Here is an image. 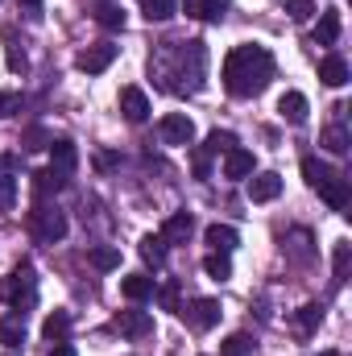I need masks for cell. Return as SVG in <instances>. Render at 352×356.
I'll use <instances>...</instances> for the list:
<instances>
[{
    "instance_id": "cell-27",
    "label": "cell",
    "mask_w": 352,
    "mask_h": 356,
    "mask_svg": "<svg viewBox=\"0 0 352 356\" xmlns=\"http://www.w3.org/2000/svg\"><path fill=\"white\" fill-rule=\"evenodd\" d=\"M203 269H207V277H216V282H228V277H232L228 253H207V257H203Z\"/></svg>"
},
{
    "instance_id": "cell-3",
    "label": "cell",
    "mask_w": 352,
    "mask_h": 356,
    "mask_svg": "<svg viewBox=\"0 0 352 356\" xmlns=\"http://www.w3.org/2000/svg\"><path fill=\"white\" fill-rule=\"evenodd\" d=\"M29 228H33L38 241L54 245V241L67 236V216H63L58 207H38V211H29Z\"/></svg>"
},
{
    "instance_id": "cell-33",
    "label": "cell",
    "mask_w": 352,
    "mask_h": 356,
    "mask_svg": "<svg viewBox=\"0 0 352 356\" xmlns=\"http://www.w3.org/2000/svg\"><path fill=\"white\" fill-rule=\"evenodd\" d=\"M203 149H207V154H228V149H237V137H232V133H220V129H216V133L207 137V145H203Z\"/></svg>"
},
{
    "instance_id": "cell-16",
    "label": "cell",
    "mask_w": 352,
    "mask_h": 356,
    "mask_svg": "<svg viewBox=\"0 0 352 356\" xmlns=\"http://www.w3.org/2000/svg\"><path fill=\"white\" fill-rule=\"evenodd\" d=\"M120 294H125L129 302H145V298H154V277H145V273H129V277L120 282Z\"/></svg>"
},
{
    "instance_id": "cell-41",
    "label": "cell",
    "mask_w": 352,
    "mask_h": 356,
    "mask_svg": "<svg viewBox=\"0 0 352 356\" xmlns=\"http://www.w3.org/2000/svg\"><path fill=\"white\" fill-rule=\"evenodd\" d=\"M50 356H79V353H75V348H71V344H63V340H58V344H54V348H50Z\"/></svg>"
},
{
    "instance_id": "cell-11",
    "label": "cell",
    "mask_w": 352,
    "mask_h": 356,
    "mask_svg": "<svg viewBox=\"0 0 352 356\" xmlns=\"http://www.w3.org/2000/svg\"><path fill=\"white\" fill-rule=\"evenodd\" d=\"M191 232H195V220H191V211H175V216L162 224V232H158V236H162L166 245H186V236H191Z\"/></svg>"
},
{
    "instance_id": "cell-14",
    "label": "cell",
    "mask_w": 352,
    "mask_h": 356,
    "mask_svg": "<svg viewBox=\"0 0 352 356\" xmlns=\"http://www.w3.org/2000/svg\"><path fill=\"white\" fill-rule=\"evenodd\" d=\"M278 112H282L290 124H307V112H311V108H307V95H303V91H286V95L278 99Z\"/></svg>"
},
{
    "instance_id": "cell-28",
    "label": "cell",
    "mask_w": 352,
    "mask_h": 356,
    "mask_svg": "<svg viewBox=\"0 0 352 356\" xmlns=\"http://www.w3.org/2000/svg\"><path fill=\"white\" fill-rule=\"evenodd\" d=\"M141 257L154 269H162L166 266V241H162V236H145V241H141Z\"/></svg>"
},
{
    "instance_id": "cell-26",
    "label": "cell",
    "mask_w": 352,
    "mask_h": 356,
    "mask_svg": "<svg viewBox=\"0 0 352 356\" xmlns=\"http://www.w3.org/2000/svg\"><path fill=\"white\" fill-rule=\"evenodd\" d=\"M88 261L95 269H104V273H108V269L120 266V249H112V245H95V249L88 253Z\"/></svg>"
},
{
    "instance_id": "cell-24",
    "label": "cell",
    "mask_w": 352,
    "mask_h": 356,
    "mask_svg": "<svg viewBox=\"0 0 352 356\" xmlns=\"http://www.w3.org/2000/svg\"><path fill=\"white\" fill-rule=\"evenodd\" d=\"M349 145H352V137H349V129H344V124L323 129V149H328V154H349Z\"/></svg>"
},
{
    "instance_id": "cell-2",
    "label": "cell",
    "mask_w": 352,
    "mask_h": 356,
    "mask_svg": "<svg viewBox=\"0 0 352 356\" xmlns=\"http://www.w3.org/2000/svg\"><path fill=\"white\" fill-rule=\"evenodd\" d=\"M38 298V282H33V269L21 266L17 273H8V277H0V302H13V311L17 315H25V307Z\"/></svg>"
},
{
    "instance_id": "cell-4",
    "label": "cell",
    "mask_w": 352,
    "mask_h": 356,
    "mask_svg": "<svg viewBox=\"0 0 352 356\" xmlns=\"http://www.w3.org/2000/svg\"><path fill=\"white\" fill-rule=\"evenodd\" d=\"M158 133H162L166 145H191L195 141V120L186 112H166L162 124H158Z\"/></svg>"
},
{
    "instance_id": "cell-37",
    "label": "cell",
    "mask_w": 352,
    "mask_h": 356,
    "mask_svg": "<svg viewBox=\"0 0 352 356\" xmlns=\"http://www.w3.org/2000/svg\"><path fill=\"white\" fill-rule=\"evenodd\" d=\"M228 8V0H203V21H220Z\"/></svg>"
},
{
    "instance_id": "cell-31",
    "label": "cell",
    "mask_w": 352,
    "mask_h": 356,
    "mask_svg": "<svg viewBox=\"0 0 352 356\" xmlns=\"http://www.w3.org/2000/svg\"><path fill=\"white\" fill-rule=\"evenodd\" d=\"M4 42H8V71H13V75H25V67H29V58H25V50L17 46V38H13V29H4Z\"/></svg>"
},
{
    "instance_id": "cell-42",
    "label": "cell",
    "mask_w": 352,
    "mask_h": 356,
    "mask_svg": "<svg viewBox=\"0 0 352 356\" xmlns=\"http://www.w3.org/2000/svg\"><path fill=\"white\" fill-rule=\"evenodd\" d=\"M13 104H17V99H13V95H4V91H0V116H4V108H13Z\"/></svg>"
},
{
    "instance_id": "cell-9",
    "label": "cell",
    "mask_w": 352,
    "mask_h": 356,
    "mask_svg": "<svg viewBox=\"0 0 352 356\" xmlns=\"http://www.w3.org/2000/svg\"><path fill=\"white\" fill-rule=\"evenodd\" d=\"M120 112H125V120L141 124L150 116V95L141 88H120Z\"/></svg>"
},
{
    "instance_id": "cell-45",
    "label": "cell",
    "mask_w": 352,
    "mask_h": 356,
    "mask_svg": "<svg viewBox=\"0 0 352 356\" xmlns=\"http://www.w3.org/2000/svg\"><path fill=\"white\" fill-rule=\"evenodd\" d=\"M0 166H4V158H0Z\"/></svg>"
},
{
    "instance_id": "cell-18",
    "label": "cell",
    "mask_w": 352,
    "mask_h": 356,
    "mask_svg": "<svg viewBox=\"0 0 352 356\" xmlns=\"http://www.w3.org/2000/svg\"><path fill=\"white\" fill-rule=\"evenodd\" d=\"M63 186H67V175H58L54 166L33 175V195H38V199H50V195H58Z\"/></svg>"
},
{
    "instance_id": "cell-34",
    "label": "cell",
    "mask_w": 352,
    "mask_h": 356,
    "mask_svg": "<svg viewBox=\"0 0 352 356\" xmlns=\"http://www.w3.org/2000/svg\"><path fill=\"white\" fill-rule=\"evenodd\" d=\"M286 13L294 21H311L315 17V0H286Z\"/></svg>"
},
{
    "instance_id": "cell-25",
    "label": "cell",
    "mask_w": 352,
    "mask_h": 356,
    "mask_svg": "<svg viewBox=\"0 0 352 356\" xmlns=\"http://www.w3.org/2000/svg\"><path fill=\"white\" fill-rule=\"evenodd\" d=\"M294 323H298V332H303V336H311V332L323 323V307H319V302H307V307H298V319H294Z\"/></svg>"
},
{
    "instance_id": "cell-40",
    "label": "cell",
    "mask_w": 352,
    "mask_h": 356,
    "mask_svg": "<svg viewBox=\"0 0 352 356\" xmlns=\"http://www.w3.org/2000/svg\"><path fill=\"white\" fill-rule=\"evenodd\" d=\"M182 8H186V17H199L203 21V0H182Z\"/></svg>"
},
{
    "instance_id": "cell-32",
    "label": "cell",
    "mask_w": 352,
    "mask_h": 356,
    "mask_svg": "<svg viewBox=\"0 0 352 356\" xmlns=\"http://www.w3.org/2000/svg\"><path fill=\"white\" fill-rule=\"evenodd\" d=\"M349 257H352V245H349V241H336V249H332V266H336V282H344V277H349Z\"/></svg>"
},
{
    "instance_id": "cell-13",
    "label": "cell",
    "mask_w": 352,
    "mask_h": 356,
    "mask_svg": "<svg viewBox=\"0 0 352 356\" xmlns=\"http://www.w3.org/2000/svg\"><path fill=\"white\" fill-rule=\"evenodd\" d=\"M50 166H54L58 175H71V170L79 166V149H75V141H50Z\"/></svg>"
},
{
    "instance_id": "cell-23",
    "label": "cell",
    "mask_w": 352,
    "mask_h": 356,
    "mask_svg": "<svg viewBox=\"0 0 352 356\" xmlns=\"http://www.w3.org/2000/svg\"><path fill=\"white\" fill-rule=\"evenodd\" d=\"M67 332H71V315H67V311H50L46 323H42V336H46V340H63Z\"/></svg>"
},
{
    "instance_id": "cell-12",
    "label": "cell",
    "mask_w": 352,
    "mask_h": 356,
    "mask_svg": "<svg viewBox=\"0 0 352 356\" xmlns=\"http://www.w3.org/2000/svg\"><path fill=\"white\" fill-rule=\"evenodd\" d=\"M319 83H323V88H344V83H349V63H344L340 54H328V58L319 63Z\"/></svg>"
},
{
    "instance_id": "cell-5",
    "label": "cell",
    "mask_w": 352,
    "mask_h": 356,
    "mask_svg": "<svg viewBox=\"0 0 352 356\" xmlns=\"http://www.w3.org/2000/svg\"><path fill=\"white\" fill-rule=\"evenodd\" d=\"M178 311H182V319H186L195 332H207V327H216V323H220V315H224L216 298H195L191 307H178Z\"/></svg>"
},
{
    "instance_id": "cell-1",
    "label": "cell",
    "mask_w": 352,
    "mask_h": 356,
    "mask_svg": "<svg viewBox=\"0 0 352 356\" xmlns=\"http://www.w3.org/2000/svg\"><path fill=\"white\" fill-rule=\"evenodd\" d=\"M224 88L228 95H237V99H249V95H257L265 91V83L273 79V54L265 50V46H237L228 58H224Z\"/></svg>"
},
{
    "instance_id": "cell-36",
    "label": "cell",
    "mask_w": 352,
    "mask_h": 356,
    "mask_svg": "<svg viewBox=\"0 0 352 356\" xmlns=\"http://www.w3.org/2000/svg\"><path fill=\"white\" fill-rule=\"evenodd\" d=\"M158 298H162L166 311H178V282H166V286L158 290Z\"/></svg>"
},
{
    "instance_id": "cell-7",
    "label": "cell",
    "mask_w": 352,
    "mask_h": 356,
    "mask_svg": "<svg viewBox=\"0 0 352 356\" xmlns=\"http://www.w3.org/2000/svg\"><path fill=\"white\" fill-rule=\"evenodd\" d=\"M116 63V46H108V42H99V46H88L79 58H75V67L83 71V75H99V71H108Z\"/></svg>"
},
{
    "instance_id": "cell-10",
    "label": "cell",
    "mask_w": 352,
    "mask_h": 356,
    "mask_svg": "<svg viewBox=\"0 0 352 356\" xmlns=\"http://www.w3.org/2000/svg\"><path fill=\"white\" fill-rule=\"evenodd\" d=\"M278 195H282V175L265 170V175L249 178V199H253V203H269V199H278Z\"/></svg>"
},
{
    "instance_id": "cell-35",
    "label": "cell",
    "mask_w": 352,
    "mask_h": 356,
    "mask_svg": "<svg viewBox=\"0 0 352 356\" xmlns=\"http://www.w3.org/2000/svg\"><path fill=\"white\" fill-rule=\"evenodd\" d=\"M21 145H25V149H46V145H50V137H46V129H38V124H33V129L25 133V141H21Z\"/></svg>"
},
{
    "instance_id": "cell-6",
    "label": "cell",
    "mask_w": 352,
    "mask_h": 356,
    "mask_svg": "<svg viewBox=\"0 0 352 356\" xmlns=\"http://www.w3.org/2000/svg\"><path fill=\"white\" fill-rule=\"evenodd\" d=\"M112 323H116V332H120V336H129V340L154 336V315H150V311H120Z\"/></svg>"
},
{
    "instance_id": "cell-21",
    "label": "cell",
    "mask_w": 352,
    "mask_h": 356,
    "mask_svg": "<svg viewBox=\"0 0 352 356\" xmlns=\"http://www.w3.org/2000/svg\"><path fill=\"white\" fill-rule=\"evenodd\" d=\"M0 340H4V348H21V344H25V323H21V315L0 319Z\"/></svg>"
},
{
    "instance_id": "cell-39",
    "label": "cell",
    "mask_w": 352,
    "mask_h": 356,
    "mask_svg": "<svg viewBox=\"0 0 352 356\" xmlns=\"http://www.w3.org/2000/svg\"><path fill=\"white\" fill-rule=\"evenodd\" d=\"M116 162H120V158H116V154H108V149H99V154H95V166H99V170H112Z\"/></svg>"
},
{
    "instance_id": "cell-30",
    "label": "cell",
    "mask_w": 352,
    "mask_h": 356,
    "mask_svg": "<svg viewBox=\"0 0 352 356\" xmlns=\"http://www.w3.org/2000/svg\"><path fill=\"white\" fill-rule=\"evenodd\" d=\"M95 21H99L104 29H125V8H120V4H99V8H95Z\"/></svg>"
},
{
    "instance_id": "cell-17",
    "label": "cell",
    "mask_w": 352,
    "mask_h": 356,
    "mask_svg": "<svg viewBox=\"0 0 352 356\" xmlns=\"http://www.w3.org/2000/svg\"><path fill=\"white\" fill-rule=\"evenodd\" d=\"M249 175H253V154L241 149V145L228 149L224 154V178H249Z\"/></svg>"
},
{
    "instance_id": "cell-38",
    "label": "cell",
    "mask_w": 352,
    "mask_h": 356,
    "mask_svg": "<svg viewBox=\"0 0 352 356\" xmlns=\"http://www.w3.org/2000/svg\"><path fill=\"white\" fill-rule=\"evenodd\" d=\"M13 191H17V182H13L8 175H0V207H8V203H13Z\"/></svg>"
},
{
    "instance_id": "cell-29",
    "label": "cell",
    "mask_w": 352,
    "mask_h": 356,
    "mask_svg": "<svg viewBox=\"0 0 352 356\" xmlns=\"http://www.w3.org/2000/svg\"><path fill=\"white\" fill-rule=\"evenodd\" d=\"M178 8V0H141V13L150 17V21H170Z\"/></svg>"
},
{
    "instance_id": "cell-20",
    "label": "cell",
    "mask_w": 352,
    "mask_h": 356,
    "mask_svg": "<svg viewBox=\"0 0 352 356\" xmlns=\"http://www.w3.org/2000/svg\"><path fill=\"white\" fill-rule=\"evenodd\" d=\"M332 175H336V170H332L328 162H319V158H303V178H307V186H311V191H319Z\"/></svg>"
},
{
    "instance_id": "cell-19",
    "label": "cell",
    "mask_w": 352,
    "mask_h": 356,
    "mask_svg": "<svg viewBox=\"0 0 352 356\" xmlns=\"http://www.w3.org/2000/svg\"><path fill=\"white\" fill-rule=\"evenodd\" d=\"M336 38H340V8H323L319 29H315V42L319 46H336Z\"/></svg>"
},
{
    "instance_id": "cell-15",
    "label": "cell",
    "mask_w": 352,
    "mask_h": 356,
    "mask_svg": "<svg viewBox=\"0 0 352 356\" xmlns=\"http://www.w3.org/2000/svg\"><path fill=\"white\" fill-rule=\"evenodd\" d=\"M203 241L211 245V253H232L241 236H237V228H228V224H211V228L203 232Z\"/></svg>"
},
{
    "instance_id": "cell-22",
    "label": "cell",
    "mask_w": 352,
    "mask_h": 356,
    "mask_svg": "<svg viewBox=\"0 0 352 356\" xmlns=\"http://www.w3.org/2000/svg\"><path fill=\"white\" fill-rule=\"evenodd\" d=\"M253 348H257V340H253V336H245V332H232V336L220 344V356H253Z\"/></svg>"
},
{
    "instance_id": "cell-44",
    "label": "cell",
    "mask_w": 352,
    "mask_h": 356,
    "mask_svg": "<svg viewBox=\"0 0 352 356\" xmlns=\"http://www.w3.org/2000/svg\"><path fill=\"white\" fill-rule=\"evenodd\" d=\"M104 4H112V0H104Z\"/></svg>"
},
{
    "instance_id": "cell-43",
    "label": "cell",
    "mask_w": 352,
    "mask_h": 356,
    "mask_svg": "<svg viewBox=\"0 0 352 356\" xmlns=\"http://www.w3.org/2000/svg\"><path fill=\"white\" fill-rule=\"evenodd\" d=\"M21 4H42V0H21Z\"/></svg>"
},
{
    "instance_id": "cell-8",
    "label": "cell",
    "mask_w": 352,
    "mask_h": 356,
    "mask_svg": "<svg viewBox=\"0 0 352 356\" xmlns=\"http://www.w3.org/2000/svg\"><path fill=\"white\" fill-rule=\"evenodd\" d=\"M319 199L332 207V211H349V203H352V186H349V175H336L328 178L323 186H319Z\"/></svg>"
}]
</instances>
